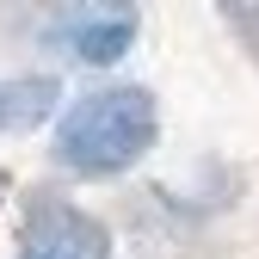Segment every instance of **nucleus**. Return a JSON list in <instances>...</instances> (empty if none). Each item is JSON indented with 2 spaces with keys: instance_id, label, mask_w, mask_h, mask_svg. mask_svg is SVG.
I'll use <instances>...</instances> for the list:
<instances>
[{
  "instance_id": "1",
  "label": "nucleus",
  "mask_w": 259,
  "mask_h": 259,
  "mask_svg": "<svg viewBox=\"0 0 259 259\" xmlns=\"http://www.w3.org/2000/svg\"><path fill=\"white\" fill-rule=\"evenodd\" d=\"M154 130H160V111H154V93L148 87H93L56 117V160L80 179H111L123 167L154 148Z\"/></svg>"
},
{
  "instance_id": "2",
  "label": "nucleus",
  "mask_w": 259,
  "mask_h": 259,
  "mask_svg": "<svg viewBox=\"0 0 259 259\" xmlns=\"http://www.w3.org/2000/svg\"><path fill=\"white\" fill-rule=\"evenodd\" d=\"M136 31H142V13L136 7H105V0H93V7H62L50 37L68 50L74 62H87V68H111V62L130 56Z\"/></svg>"
},
{
  "instance_id": "3",
  "label": "nucleus",
  "mask_w": 259,
  "mask_h": 259,
  "mask_svg": "<svg viewBox=\"0 0 259 259\" xmlns=\"http://www.w3.org/2000/svg\"><path fill=\"white\" fill-rule=\"evenodd\" d=\"M25 259H111V235L99 229V216L62 198H37L25 229Z\"/></svg>"
},
{
  "instance_id": "4",
  "label": "nucleus",
  "mask_w": 259,
  "mask_h": 259,
  "mask_svg": "<svg viewBox=\"0 0 259 259\" xmlns=\"http://www.w3.org/2000/svg\"><path fill=\"white\" fill-rule=\"evenodd\" d=\"M62 99V87L56 74H7L0 80V136L7 130H31V123H44Z\"/></svg>"
}]
</instances>
